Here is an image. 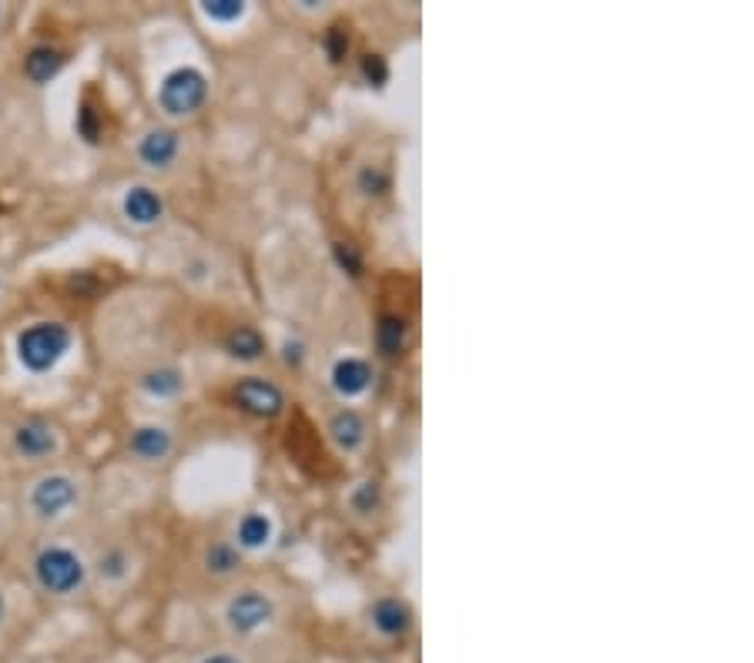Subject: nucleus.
Instances as JSON below:
<instances>
[{
	"instance_id": "b1692460",
	"label": "nucleus",
	"mask_w": 754,
	"mask_h": 663,
	"mask_svg": "<svg viewBox=\"0 0 754 663\" xmlns=\"http://www.w3.org/2000/svg\"><path fill=\"white\" fill-rule=\"evenodd\" d=\"M322 47H326L329 61H332V64H339L342 57L349 54V47H352V34H349V27H346V24H332L329 31L322 34Z\"/></svg>"
},
{
	"instance_id": "aec40b11",
	"label": "nucleus",
	"mask_w": 754,
	"mask_h": 663,
	"mask_svg": "<svg viewBox=\"0 0 754 663\" xmlns=\"http://www.w3.org/2000/svg\"><path fill=\"white\" fill-rule=\"evenodd\" d=\"M94 573L104 583H124L131 576V553L121 550V546H108L98 560H94Z\"/></svg>"
},
{
	"instance_id": "2f4dec72",
	"label": "nucleus",
	"mask_w": 754,
	"mask_h": 663,
	"mask_svg": "<svg viewBox=\"0 0 754 663\" xmlns=\"http://www.w3.org/2000/svg\"><path fill=\"white\" fill-rule=\"evenodd\" d=\"M0 17H4V11H0Z\"/></svg>"
},
{
	"instance_id": "1a4fd4ad",
	"label": "nucleus",
	"mask_w": 754,
	"mask_h": 663,
	"mask_svg": "<svg viewBox=\"0 0 754 663\" xmlns=\"http://www.w3.org/2000/svg\"><path fill=\"white\" fill-rule=\"evenodd\" d=\"M175 449V436H171L168 426H158V422H145V426H135L128 436V453L138 459V463H165Z\"/></svg>"
},
{
	"instance_id": "412c9836",
	"label": "nucleus",
	"mask_w": 754,
	"mask_h": 663,
	"mask_svg": "<svg viewBox=\"0 0 754 663\" xmlns=\"http://www.w3.org/2000/svg\"><path fill=\"white\" fill-rule=\"evenodd\" d=\"M238 566H242V550H238L235 543L215 540L205 550V570L212 576H232V573H238Z\"/></svg>"
},
{
	"instance_id": "20e7f679",
	"label": "nucleus",
	"mask_w": 754,
	"mask_h": 663,
	"mask_svg": "<svg viewBox=\"0 0 754 663\" xmlns=\"http://www.w3.org/2000/svg\"><path fill=\"white\" fill-rule=\"evenodd\" d=\"M81 503V486L71 473H44L27 493V509L37 523H57Z\"/></svg>"
},
{
	"instance_id": "f8f14e48",
	"label": "nucleus",
	"mask_w": 754,
	"mask_h": 663,
	"mask_svg": "<svg viewBox=\"0 0 754 663\" xmlns=\"http://www.w3.org/2000/svg\"><path fill=\"white\" fill-rule=\"evenodd\" d=\"M369 620L383 637H406V633L413 630V610H409V603L399 597H379L376 603H372Z\"/></svg>"
},
{
	"instance_id": "2eb2a0df",
	"label": "nucleus",
	"mask_w": 754,
	"mask_h": 663,
	"mask_svg": "<svg viewBox=\"0 0 754 663\" xmlns=\"http://www.w3.org/2000/svg\"><path fill=\"white\" fill-rule=\"evenodd\" d=\"M74 128H78V138L88 144H101L104 134H108V111L98 101V94L88 91L78 104V118H74Z\"/></svg>"
},
{
	"instance_id": "cd10ccee",
	"label": "nucleus",
	"mask_w": 754,
	"mask_h": 663,
	"mask_svg": "<svg viewBox=\"0 0 754 663\" xmlns=\"http://www.w3.org/2000/svg\"><path fill=\"white\" fill-rule=\"evenodd\" d=\"M282 359H285V365H302V359H305V345H302V342H285V345H282Z\"/></svg>"
},
{
	"instance_id": "423d86ee",
	"label": "nucleus",
	"mask_w": 754,
	"mask_h": 663,
	"mask_svg": "<svg viewBox=\"0 0 754 663\" xmlns=\"http://www.w3.org/2000/svg\"><path fill=\"white\" fill-rule=\"evenodd\" d=\"M232 402L252 419H275L285 409V392L265 376H245L232 386Z\"/></svg>"
},
{
	"instance_id": "7ed1b4c3",
	"label": "nucleus",
	"mask_w": 754,
	"mask_h": 663,
	"mask_svg": "<svg viewBox=\"0 0 754 663\" xmlns=\"http://www.w3.org/2000/svg\"><path fill=\"white\" fill-rule=\"evenodd\" d=\"M208 101V78L198 67H175L158 84V108L168 118H192Z\"/></svg>"
},
{
	"instance_id": "9b49d317",
	"label": "nucleus",
	"mask_w": 754,
	"mask_h": 663,
	"mask_svg": "<svg viewBox=\"0 0 754 663\" xmlns=\"http://www.w3.org/2000/svg\"><path fill=\"white\" fill-rule=\"evenodd\" d=\"M121 211H124V218H128L131 225L151 228V225H158V221L165 218V198H161L151 185H135V188L124 191Z\"/></svg>"
},
{
	"instance_id": "f3484780",
	"label": "nucleus",
	"mask_w": 754,
	"mask_h": 663,
	"mask_svg": "<svg viewBox=\"0 0 754 663\" xmlns=\"http://www.w3.org/2000/svg\"><path fill=\"white\" fill-rule=\"evenodd\" d=\"M265 349H269V342H265V335L255 329V325H235V329L225 335V352L238 362L262 359Z\"/></svg>"
},
{
	"instance_id": "5701e85b",
	"label": "nucleus",
	"mask_w": 754,
	"mask_h": 663,
	"mask_svg": "<svg viewBox=\"0 0 754 663\" xmlns=\"http://www.w3.org/2000/svg\"><path fill=\"white\" fill-rule=\"evenodd\" d=\"M202 14L215 24H235L245 17V4L242 0H205Z\"/></svg>"
},
{
	"instance_id": "f257e3e1",
	"label": "nucleus",
	"mask_w": 754,
	"mask_h": 663,
	"mask_svg": "<svg viewBox=\"0 0 754 663\" xmlns=\"http://www.w3.org/2000/svg\"><path fill=\"white\" fill-rule=\"evenodd\" d=\"M71 345L74 335L64 322H34L17 335V362L31 376H44V372H54L57 365L68 359Z\"/></svg>"
},
{
	"instance_id": "a211bd4d",
	"label": "nucleus",
	"mask_w": 754,
	"mask_h": 663,
	"mask_svg": "<svg viewBox=\"0 0 754 663\" xmlns=\"http://www.w3.org/2000/svg\"><path fill=\"white\" fill-rule=\"evenodd\" d=\"M376 345L386 359H399L409 345V322L403 315H383L376 325Z\"/></svg>"
},
{
	"instance_id": "393cba45",
	"label": "nucleus",
	"mask_w": 754,
	"mask_h": 663,
	"mask_svg": "<svg viewBox=\"0 0 754 663\" xmlns=\"http://www.w3.org/2000/svg\"><path fill=\"white\" fill-rule=\"evenodd\" d=\"M359 71H362V81L372 84V88H386V81H389V64H386L383 54H362Z\"/></svg>"
},
{
	"instance_id": "c85d7f7f",
	"label": "nucleus",
	"mask_w": 754,
	"mask_h": 663,
	"mask_svg": "<svg viewBox=\"0 0 754 663\" xmlns=\"http://www.w3.org/2000/svg\"><path fill=\"white\" fill-rule=\"evenodd\" d=\"M202 663H245V660L235 657V653H228V650H218V653H208Z\"/></svg>"
},
{
	"instance_id": "c756f323",
	"label": "nucleus",
	"mask_w": 754,
	"mask_h": 663,
	"mask_svg": "<svg viewBox=\"0 0 754 663\" xmlns=\"http://www.w3.org/2000/svg\"><path fill=\"white\" fill-rule=\"evenodd\" d=\"M4 617H7V600H4V590H0V627H4Z\"/></svg>"
},
{
	"instance_id": "dca6fc26",
	"label": "nucleus",
	"mask_w": 754,
	"mask_h": 663,
	"mask_svg": "<svg viewBox=\"0 0 754 663\" xmlns=\"http://www.w3.org/2000/svg\"><path fill=\"white\" fill-rule=\"evenodd\" d=\"M138 389L151 399H175L185 389V372L175 369V365H158V369L141 372Z\"/></svg>"
},
{
	"instance_id": "6e6552de",
	"label": "nucleus",
	"mask_w": 754,
	"mask_h": 663,
	"mask_svg": "<svg viewBox=\"0 0 754 663\" xmlns=\"http://www.w3.org/2000/svg\"><path fill=\"white\" fill-rule=\"evenodd\" d=\"M181 155V134L175 128H148L135 144V158L148 171H168Z\"/></svg>"
},
{
	"instance_id": "4be33fe9",
	"label": "nucleus",
	"mask_w": 754,
	"mask_h": 663,
	"mask_svg": "<svg viewBox=\"0 0 754 663\" xmlns=\"http://www.w3.org/2000/svg\"><path fill=\"white\" fill-rule=\"evenodd\" d=\"M356 185L366 198H383L389 185H393V178H389V171H383L379 165H362L356 175Z\"/></svg>"
},
{
	"instance_id": "a878e982",
	"label": "nucleus",
	"mask_w": 754,
	"mask_h": 663,
	"mask_svg": "<svg viewBox=\"0 0 754 663\" xmlns=\"http://www.w3.org/2000/svg\"><path fill=\"white\" fill-rule=\"evenodd\" d=\"M332 255H336V265L342 268L346 275L359 278L362 268H366V262H362V252L352 242H336L332 245Z\"/></svg>"
},
{
	"instance_id": "9d476101",
	"label": "nucleus",
	"mask_w": 754,
	"mask_h": 663,
	"mask_svg": "<svg viewBox=\"0 0 754 663\" xmlns=\"http://www.w3.org/2000/svg\"><path fill=\"white\" fill-rule=\"evenodd\" d=\"M64 67H68V51H61V47H54V44H34L21 61L24 78L31 81L34 88L51 84Z\"/></svg>"
},
{
	"instance_id": "bb28decb",
	"label": "nucleus",
	"mask_w": 754,
	"mask_h": 663,
	"mask_svg": "<svg viewBox=\"0 0 754 663\" xmlns=\"http://www.w3.org/2000/svg\"><path fill=\"white\" fill-rule=\"evenodd\" d=\"M383 503V493H379V483H362L356 493H352V506H356V513L369 516L372 509H379Z\"/></svg>"
},
{
	"instance_id": "7c9ffc66",
	"label": "nucleus",
	"mask_w": 754,
	"mask_h": 663,
	"mask_svg": "<svg viewBox=\"0 0 754 663\" xmlns=\"http://www.w3.org/2000/svg\"><path fill=\"white\" fill-rule=\"evenodd\" d=\"M0 292H4V275H0Z\"/></svg>"
},
{
	"instance_id": "f03ea898",
	"label": "nucleus",
	"mask_w": 754,
	"mask_h": 663,
	"mask_svg": "<svg viewBox=\"0 0 754 663\" xmlns=\"http://www.w3.org/2000/svg\"><path fill=\"white\" fill-rule=\"evenodd\" d=\"M31 570L34 583L41 586L47 597H71L88 580V563L81 560L78 550H71L64 543H51L44 550H37Z\"/></svg>"
},
{
	"instance_id": "ddd939ff",
	"label": "nucleus",
	"mask_w": 754,
	"mask_h": 663,
	"mask_svg": "<svg viewBox=\"0 0 754 663\" xmlns=\"http://www.w3.org/2000/svg\"><path fill=\"white\" fill-rule=\"evenodd\" d=\"M329 379H332V389H336L342 399H356L372 386V369L366 359H359V355H346V359H339L336 365H332Z\"/></svg>"
},
{
	"instance_id": "4468645a",
	"label": "nucleus",
	"mask_w": 754,
	"mask_h": 663,
	"mask_svg": "<svg viewBox=\"0 0 754 663\" xmlns=\"http://www.w3.org/2000/svg\"><path fill=\"white\" fill-rule=\"evenodd\" d=\"M329 432H332V439H336L339 449H346V453H359V449L366 446L369 426L356 409H339L336 416L329 419Z\"/></svg>"
},
{
	"instance_id": "6ab92c4d",
	"label": "nucleus",
	"mask_w": 754,
	"mask_h": 663,
	"mask_svg": "<svg viewBox=\"0 0 754 663\" xmlns=\"http://www.w3.org/2000/svg\"><path fill=\"white\" fill-rule=\"evenodd\" d=\"M275 536V526L265 513H245L242 520H238V530H235V546H242V550H265V546L272 543Z\"/></svg>"
},
{
	"instance_id": "0eeeda50",
	"label": "nucleus",
	"mask_w": 754,
	"mask_h": 663,
	"mask_svg": "<svg viewBox=\"0 0 754 663\" xmlns=\"http://www.w3.org/2000/svg\"><path fill=\"white\" fill-rule=\"evenodd\" d=\"M275 620V603L262 590H242L225 603V623L235 633H259Z\"/></svg>"
},
{
	"instance_id": "39448f33",
	"label": "nucleus",
	"mask_w": 754,
	"mask_h": 663,
	"mask_svg": "<svg viewBox=\"0 0 754 663\" xmlns=\"http://www.w3.org/2000/svg\"><path fill=\"white\" fill-rule=\"evenodd\" d=\"M11 446L14 453L27 459V463H47L61 449V432L51 419L44 416H24L11 429Z\"/></svg>"
}]
</instances>
